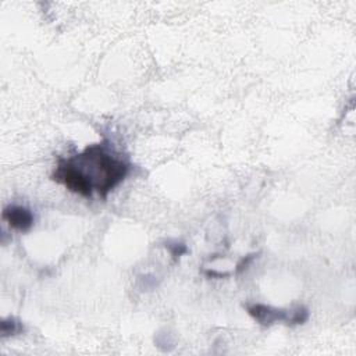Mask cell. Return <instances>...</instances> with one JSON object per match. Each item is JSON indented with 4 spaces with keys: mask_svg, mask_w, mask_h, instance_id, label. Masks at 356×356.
Segmentation results:
<instances>
[{
    "mask_svg": "<svg viewBox=\"0 0 356 356\" xmlns=\"http://www.w3.org/2000/svg\"><path fill=\"white\" fill-rule=\"evenodd\" d=\"M131 164L113 150L108 140L89 145L82 153L60 159L51 179L83 197H92L96 191L100 197L118 186L128 175Z\"/></svg>",
    "mask_w": 356,
    "mask_h": 356,
    "instance_id": "1",
    "label": "cell"
},
{
    "mask_svg": "<svg viewBox=\"0 0 356 356\" xmlns=\"http://www.w3.org/2000/svg\"><path fill=\"white\" fill-rule=\"evenodd\" d=\"M248 313L253 317V320L264 327H270L274 323L278 321H285L289 324L292 310H285V309H277L268 305H261V303H254L246 306Z\"/></svg>",
    "mask_w": 356,
    "mask_h": 356,
    "instance_id": "2",
    "label": "cell"
},
{
    "mask_svg": "<svg viewBox=\"0 0 356 356\" xmlns=\"http://www.w3.org/2000/svg\"><path fill=\"white\" fill-rule=\"evenodd\" d=\"M3 220L18 231H28L33 225V214L29 209L22 206H7L3 211Z\"/></svg>",
    "mask_w": 356,
    "mask_h": 356,
    "instance_id": "3",
    "label": "cell"
},
{
    "mask_svg": "<svg viewBox=\"0 0 356 356\" xmlns=\"http://www.w3.org/2000/svg\"><path fill=\"white\" fill-rule=\"evenodd\" d=\"M21 331H24V325H22L21 321L15 320L14 317L3 320V323H1V335L3 337L15 335V334H18Z\"/></svg>",
    "mask_w": 356,
    "mask_h": 356,
    "instance_id": "4",
    "label": "cell"
},
{
    "mask_svg": "<svg viewBox=\"0 0 356 356\" xmlns=\"http://www.w3.org/2000/svg\"><path fill=\"white\" fill-rule=\"evenodd\" d=\"M165 246L170 249V252L174 257H179L188 252V248L184 243H174V245H165Z\"/></svg>",
    "mask_w": 356,
    "mask_h": 356,
    "instance_id": "5",
    "label": "cell"
}]
</instances>
